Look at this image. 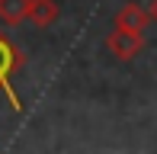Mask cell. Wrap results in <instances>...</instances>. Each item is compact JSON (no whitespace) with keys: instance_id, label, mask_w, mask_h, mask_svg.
I'll list each match as a JSON object with an SVG mask.
<instances>
[{"instance_id":"1","label":"cell","mask_w":157,"mask_h":154,"mask_svg":"<svg viewBox=\"0 0 157 154\" xmlns=\"http://www.w3.org/2000/svg\"><path fill=\"white\" fill-rule=\"evenodd\" d=\"M23 64H26V55L19 52V45L10 42V36L0 32V93L13 103V109H23V100H19V93L13 90V80L23 71Z\"/></svg>"},{"instance_id":"6","label":"cell","mask_w":157,"mask_h":154,"mask_svg":"<svg viewBox=\"0 0 157 154\" xmlns=\"http://www.w3.org/2000/svg\"><path fill=\"white\" fill-rule=\"evenodd\" d=\"M144 10H147V19H151V23H157V0H151Z\"/></svg>"},{"instance_id":"3","label":"cell","mask_w":157,"mask_h":154,"mask_svg":"<svg viewBox=\"0 0 157 154\" xmlns=\"http://www.w3.org/2000/svg\"><path fill=\"white\" fill-rule=\"evenodd\" d=\"M58 16H61V3H58V0H29L26 23H32L35 29H48V26H55Z\"/></svg>"},{"instance_id":"2","label":"cell","mask_w":157,"mask_h":154,"mask_svg":"<svg viewBox=\"0 0 157 154\" xmlns=\"http://www.w3.org/2000/svg\"><path fill=\"white\" fill-rule=\"evenodd\" d=\"M106 48L112 52L116 61H135L144 52V36L141 32H128V29H112L106 36Z\"/></svg>"},{"instance_id":"5","label":"cell","mask_w":157,"mask_h":154,"mask_svg":"<svg viewBox=\"0 0 157 154\" xmlns=\"http://www.w3.org/2000/svg\"><path fill=\"white\" fill-rule=\"evenodd\" d=\"M29 0H0V23L3 26H19L26 23Z\"/></svg>"},{"instance_id":"4","label":"cell","mask_w":157,"mask_h":154,"mask_svg":"<svg viewBox=\"0 0 157 154\" xmlns=\"http://www.w3.org/2000/svg\"><path fill=\"white\" fill-rule=\"evenodd\" d=\"M151 23L147 19V10L141 3H135V0H128V3L119 6L116 13V29H128V32H144V26Z\"/></svg>"}]
</instances>
